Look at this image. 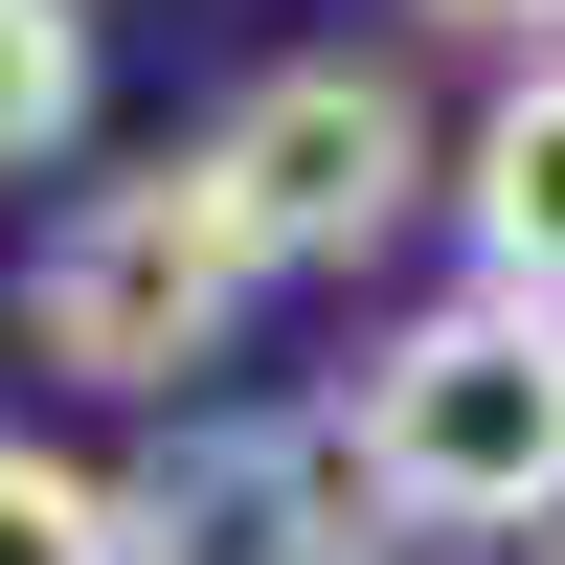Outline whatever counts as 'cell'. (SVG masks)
Instances as JSON below:
<instances>
[{"label": "cell", "instance_id": "obj_1", "mask_svg": "<svg viewBox=\"0 0 565 565\" xmlns=\"http://www.w3.org/2000/svg\"><path fill=\"white\" fill-rule=\"evenodd\" d=\"M362 476H385V521L430 543H565V317L543 295H430L385 362H362Z\"/></svg>", "mask_w": 565, "mask_h": 565}, {"label": "cell", "instance_id": "obj_2", "mask_svg": "<svg viewBox=\"0 0 565 565\" xmlns=\"http://www.w3.org/2000/svg\"><path fill=\"white\" fill-rule=\"evenodd\" d=\"M249 295H271V249H249V204H226V159H136V181H90V204L45 226L23 340L68 362V385L159 407L181 362H226V317H249Z\"/></svg>", "mask_w": 565, "mask_h": 565}, {"label": "cell", "instance_id": "obj_3", "mask_svg": "<svg viewBox=\"0 0 565 565\" xmlns=\"http://www.w3.org/2000/svg\"><path fill=\"white\" fill-rule=\"evenodd\" d=\"M136 565H362L385 476H362V407H181L114 476Z\"/></svg>", "mask_w": 565, "mask_h": 565}, {"label": "cell", "instance_id": "obj_4", "mask_svg": "<svg viewBox=\"0 0 565 565\" xmlns=\"http://www.w3.org/2000/svg\"><path fill=\"white\" fill-rule=\"evenodd\" d=\"M204 159H226V204H249V249H271V271H362L407 204H430V114H407L362 45H295V68H271Z\"/></svg>", "mask_w": 565, "mask_h": 565}, {"label": "cell", "instance_id": "obj_5", "mask_svg": "<svg viewBox=\"0 0 565 565\" xmlns=\"http://www.w3.org/2000/svg\"><path fill=\"white\" fill-rule=\"evenodd\" d=\"M452 204H476V295H543L565 317V45L498 68V114L452 136Z\"/></svg>", "mask_w": 565, "mask_h": 565}, {"label": "cell", "instance_id": "obj_6", "mask_svg": "<svg viewBox=\"0 0 565 565\" xmlns=\"http://www.w3.org/2000/svg\"><path fill=\"white\" fill-rule=\"evenodd\" d=\"M68 114H90V0H0V181L68 159Z\"/></svg>", "mask_w": 565, "mask_h": 565}, {"label": "cell", "instance_id": "obj_7", "mask_svg": "<svg viewBox=\"0 0 565 565\" xmlns=\"http://www.w3.org/2000/svg\"><path fill=\"white\" fill-rule=\"evenodd\" d=\"M0 565H136L114 476H68V452H0Z\"/></svg>", "mask_w": 565, "mask_h": 565}, {"label": "cell", "instance_id": "obj_8", "mask_svg": "<svg viewBox=\"0 0 565 565\" xmlns=\"http://www.w3.org/2000/svg\"><path fill=\"white\" fill-rule=\"evenodd\" d=\"M430 23H476V45H521V68H543V45H565V0H430Z\"/></svg>", "mask_w": 565, "mask_h": 565}, {"label": "cell", "instance_id": "obj_9", "mask_svg": "<svg viewBox=\"0 0 565 565\" xmlns=\"http://www.w3.org/2000/svg\"><path fill=\"white\" fill-rule=\"evenodd\" d=\"M543 565H565V543H543Z\"/></svg>", "mask_w": 565, "mask_h": 565}]
</instances>
